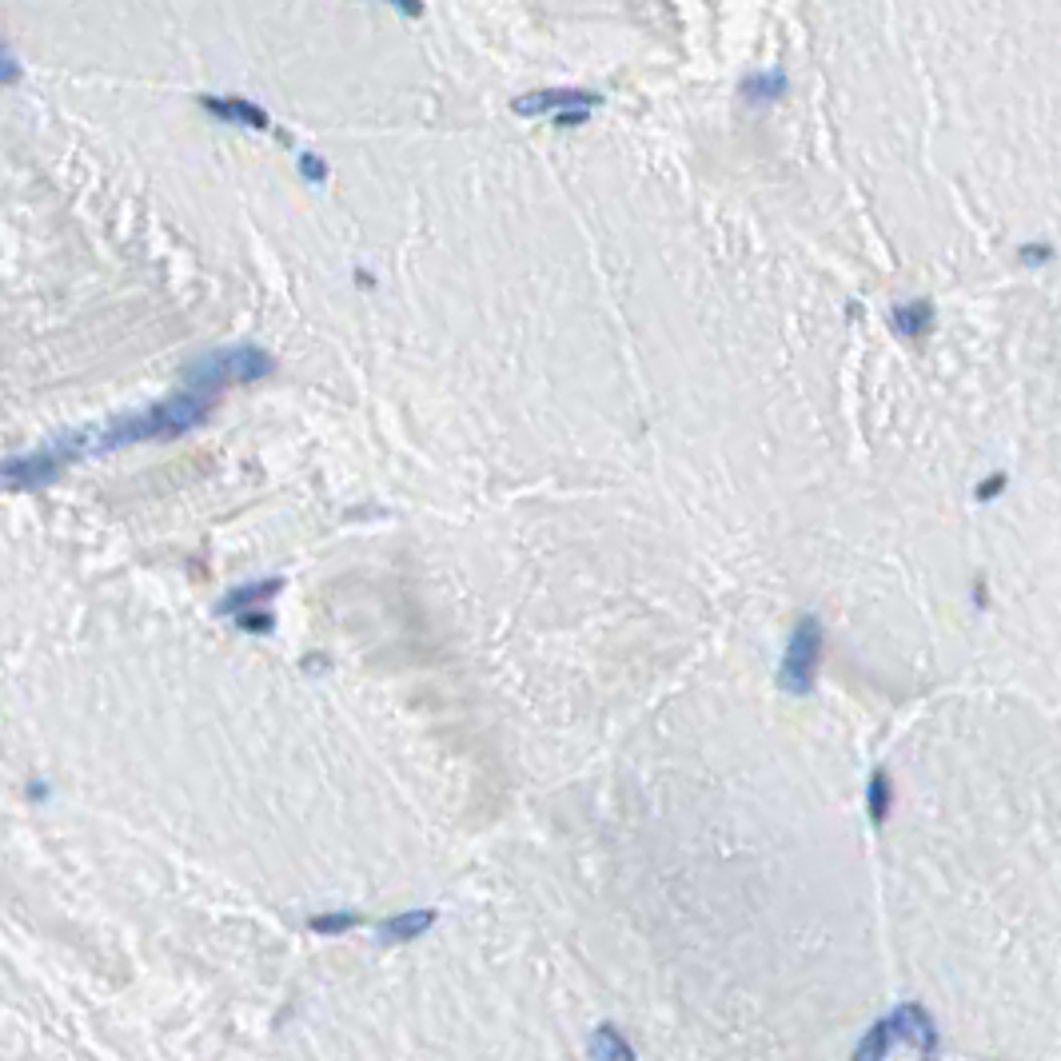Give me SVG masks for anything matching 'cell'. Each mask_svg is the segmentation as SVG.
<instances>
[{"label":"cell","instance_id":"cell-1","mask_svg":"<svg viewBox=\"0 0 1061 1061\" xmlns=\"http://www.w3.org/2000/svg\"><path fill=\"white\" fill-rule=\"evenodd\" d=\"M272 371H276V359L260 344H232V348H216V352L192 359L184 367V383H188V391H204L216 399L220 387L256 383V379H268Z\"/></svg>","mask_w":1061,"mask_h":1061},{"label":"cell","instance_id":"cell-2","mask_svg":"<svg viewBox=\"0 0 1061 1061\" xmlns=\"http://www.w3.org/2000/svg\"><path fill=\"white\" fill-rule=\"evenodd\" d=\"M80 459L76 451V439L72 435H60L36 451H24V455H8L4 459V487L8 491H36V487H48L56 483L72 463Z\"/></svg>","mask_w":1061,"mask_h":1061},{"label":"cell","instance_id":"cell-13","mask_svg":"<svg viewBox=\"0 0 1061 1061\" xmlns=\"http://www.w3.org/2000/svg\"><path fill=\"white\" fill-rule=\"evenodd\" d=\"M587 116L591 112H567V116H555V124L559 128H579V124H587Z\"/></svg>","mask_w":1061,"mask_h":1061},{"label":"cell","instance_id":"cell-8","mask_svg":"<svg viewBox=\"0 0 1061 1061\" xmlns=\"http://www.w3.org/2000/svg\"><path fill=\"white\" fill-rule=\"evenodd\" d=\"M786 92V76L782 72H758L742 80V96L746 100H778Z\"/></svg>","mask_w":1061,"mask_h":1061},{"label":"cell","instance_id":"cell-14","mask_svg":"<svg viewBox=\"0 0 1061 1061\" xmlns=\"http://www.w3.org/2000/svg\"><path fill=\"white\" fill-rule=\"evenodd\" d=\"M395 12H403V16H419L423 4H395Z\"/></svg>","mask_w":1061,"mask_h":1061},{"label":"cell","instance_id":"cell-7","mask_svg":"<svg viewBox=\"0 0 1061 1061\" xmlns=\"http://www.w3.org/2000/svg\"><path fill=\"white\" fill-rule=\"evenodd\" d=\"M930 328H934V308H930L926 300L902 304V308L894 312V332L906 336V340H922Z\"/></svg>","mask_w":1061,"mask_h":1061},{"label":"cell","instance_id":"cell-10","mask_svg":"<svg viewBox=\"0 0 1061 1061\" xmlns=\"http://www.w3.org/2000/svg\"><path fill=\"white\" fill-rule=\"evenodd\" d=\"M240 631H248V635H268L272 627H276V615L272 611H252V615H240V619H232Z\"/></svg>","mask_w":1061,"mask_h":1061},{"label":"cell","instance_id":"cell-4","mask_svg":"<svg viewBox=\"0 0 1061 1061\" xmlns=\"http://www.w3.org/2000/svg\"><path fill=\"white\" fill-rule=\"evenodd\" d=\"M595 104H603V92H591V88H539V92H527V96H515L511 100V112L515 116H547V112H591Z\"/></svg>","mask_w":1061,"mask_h":1061},{"label":"cell","instance_id":"cell-5","mask_svg":"<svg viewBox=\"0 0 1061 1061\" xmlns=\"http://www.w3.org/2000/svg\"><path fill=\"white\" fill-rule=\"evenodd\" d=\"M200 108L212 112L224 124H236V128H256V132H268L272 128V116L260 104L244 100V96H200Z\"/></svg>","mask_w":1061,"mask_h":1061},{"label":"cell","instance_id":"cell-6","mask_svg":"<svg viewBox=\"0 0 1061 1061\" xmlns=\"http://www.w3.org/2000/svg\"><path fill=\"white\" fill-rule=\"evenodd\" d=\"M284 591V579L272 575V579H256V583H244V587H232L220 603H216V615H228V619H240V615H252V611H264L268 599H276Z\"/></svg>","mask_w":1061,"mask_h":1061},{"label":"cell","instance_id":"cell-12","mask_svg":"<svg viewBox=\"0 0 1061 1061\" xmlns=\"http://www.w3.org/2000/svg\"><path fill=\"white\" fill-rule=\"evenodd\" d=\"M0 80H4V84H16V80H20V64H16V56H12L8 44H4V52H0Z\"/></svg>","mask_w":1061,"mask_h":1061},{"label":"cell","instance_id":"cell-9","mask_svg":"<svg viewBox=\"0 0 1061 1061\" xmlns=\"http://www.w3.org/2000/svg\"><path fill=\"white\" fill-rule=\"evenodd\" d=\"M886 802H890V782H886V774L878 770V774L870 778V814H874V822L886 818Z\"/></svg>","mask_w":1061,"mask_h":1061},{"label":"cell","instance_id":"cell-11","mask_svg":"<svg viewBox=\"0 0 1061 1061\" xmlns=\"http://www.w3.org/2000/svg\"><path fill=\"white\" fill-rule=\"evenodd\" d=\"M300 176L308 184H324L328 180V164L316 156V152H300Z\"/></svg>","mask_w":1061,"mask_h":1061},{"label":"cell","instance_id":"cell-3","mask_svg":"<svg viewBox=\"0 0 1061 1061\" xmlns=\"http://www.w3.org/2000/svg\"><path fill=\"white\" fill-rule=\"evenodd\" d=\"M818 659H822V623L814 615H802L790 631L782 667H778V687L786 695H810L814 691V675H818Z\"/></svg>","mask_w":1061,"mask_h":1061}]
</instances>
